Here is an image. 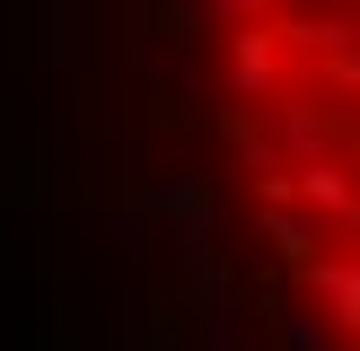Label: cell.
Listing matches in <instances>:
<instances>
[{"label": "cell", "mask_w": 360, "mask_h": 351, "mask_svg": "<svg viewBox=\"0 0 360 351\" xmlns=\"http://www.w3.org/2000/svg\"><path fill=\"white\" fill-rule=\"evenodd\" d=\"M229 193L316 351H360V0H202Z\"/></svg>", "instance_id": "6da1fadb"}]
</instances>
